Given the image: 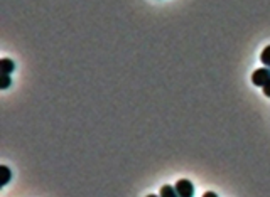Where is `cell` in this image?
I'll return each instance as SVG.
<instances>
[{
	"mask_svg": "<svg viewBox=\"0 0 270 197\" xmlns=\"http://www.w3.org/2000/svg\"><path fill=\"white\" fill-rule=\"evenodd\" d=\"M264 95L267 96V98H270V81L264 86Z\"/></svg>",
	"mask_w": 270,
	"mask_h": 197,
	"instance_id": "8",
	"label": "cell"
},
{
	"mask_svg": "<svg viewBox=\"0 0 270 197\" xmlns=\"http://www.w3.org/2000/svg\"><path fill=\"white\" fill-rule=\"evenodd\" d=\"M161 196H164V197H176V196H178V192H176V187L164 186L161 189Z\"/></svg>",
	"mask_w": 270,
	"mask_h": 197,
	"instance_id": "6",
	"label": "cell"
},
{
	"mask_svg": "<svg viewBox=\"0 0 270 197\" xmlns=\"http://www.w3.org/2000/svg\"><path fill=\"white\" fill-rule=\"evenodd\" d=\"M205 197H216V194H215V192H206Z\"/></svg>",
	"mask_w": 270,
	"mask_h": 197,
	"instance_id": "9",
	"label": "cell"
},
{
	"mask_svg": "<svg viewBox=\"0 0 270 197\" xmlns=\"http://www.w3.org/2000/svg\"><path fill=\"white\" fill-rule=\"evenodd\" d=\"M15 69V62L12 59H7V57H3V59H0V73H14Z\"/></svg>",
	"mask_w": 270,
	"mask_h": 197,
	"instance_id": "4",
	"label": "cell"
},
{
	"mask_svg": "<svg viewBox=\"0 0 270 197\" xmlns=\"http://www.w3.org/2000/svg\"><path fill=\"white\" fill-rule=\"evenodd\" d=\"M12 79H10V74L7 73H0V89H7L10 86Z\"/></svg>",
	"mask_w": 270,
	"mask_h": 197,
	"instance_id": "5",
	"label": "cell"
},
{
	"mask_svg": "<svg viewBox=\"0 0 270 197\" xmlns=\"http://www.w3.org/2000/svg\"><path fill=\"white\" fill-rule=\"evenodd\" d=\"M10 177H12L10 169H8L7 165H0V189L7 186L8 181H10Z\"/></svg>",
	"mask_w": 270,
	"mask_h": 197,
	"instance_id": "3",
	"label": "cell"
},
{
	"mask_svg": "<svg viewBox=\"0 0 270 197\" xmlns=\"http://www.w3.org/2000/svg\"><path fill=\"white\" fill-rule=\"evenodd\" d=\"M176 192H178L179 197H191L194 194L193 182L188 181V179H181V181L176 184Z\"/></svg>",
	"mask_w": 270,
	"mask_h": 197,
	"instance_id": "2",
	"label": "cell"
},
{
	"mask_svg": "<svg viewBox=\"0 0 270 197\" xmlns=\"http://www.w3.org/2000/svg\"><path fill=\"white\" fill-rule=\"evenodd\" d=\"M270 81V68H260V69H257L254 74H252V83L255 84V86H260V88H264L265 84H267Z\"/></svg>",
	"mask_w": 270,
	"mask_h": 197,
	"instance_id": "1",
	"label": "cell"
},
{
	"mask_svg": "<svg viewBox=\"0 0 270 197\" xmlns=\"http://www.w3.org/2000/svg\"><path fill=\"white\" fill-rule=\"evenodd\" d=\"M260 61H262V64L270 68V46H267L262 51V54H260Z\"/></svg>",
	"mask_w": 270,
	"mask_h": 197,
	"instance_id": "7",
	"label": "cell"
}]
</instances>
